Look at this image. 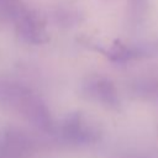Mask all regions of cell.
<instances>
[{"label": "cell", "instance_id": "7a4b0ae2", "mask_svg": "<svg viewBox=\"0 0 158 158\" xmlns=\"http://www.w3.org/2000/svg\"><path fill=\"white\" fill-rule=\"evenodd\" d=\"M80 93L83 98L94 101L109 110L118 111L121 109V99L115 83L101 74H91L86 77L81 85Z\"/></svg>", "mask_w": 158, "mask_h": 158}, {"label": "cell", "instance_id": "9c48e42d", "mask_svg": "<svg viewBox=\"0 0 158 158\" xmlns=\"http://www.w3.org/2000/svg\"><path fill=\"white\" fill-rule=\"evenodd\" d=\"M149 10V0H127V15L132 26L144 22Z\"/></svg>", "mask_w": 158, "mask_h": 158}, {"label": "cell", "instance_id": "5b68a950", "mask_svg": "<svg viewBox=\"0 0 158 158\" xmlns=\"http://www.w3.org/2000/svg\"><path fill=\"white\" fill-rule=\"evenodd\" d=\"M104 54L114 63H128L131 60L149 58L158 54V42L143 43H125L115 41L107 49L102 51Z\"/></svg>", "mask_w": 158, "mask_h": 158}, {"label": "cell", "instance_id": "30bf717a", "mask_svg": "<svg viewBox=\"0 0 158 158\" xmlns=\"http://www.w3.org/2000/svg\"><path fill=\"white\" fill-rule=\"evenodd\" d=\"M23 9L22 0H0V20L14 22Z\"/></svg>", "mask_w": 158, "mask_h": 158}, {"label": "cell", "instance_id": "277c9868", "mask_svg": "<svg viewBox=\"0 0 158 158\" xmlns=\"http://www.w3.org/2000/svg\"><path fill=\"white\" fill-rule=\"evenodd\" d=\"M17 37L32 46H40L48 41V32L44 21L32 10L23 9L14 21Z\"/></svg>", "mask_w": 158, "mask_h": 158}, {"label": "cell", "instance_id": "6da1fadb", "mask_svg": "<svg viewBox=\"0 0 158 158\" xmlns=\"http://www.w3.org/2000/svg\"><path fill=\"white\" fill-rule=\"evenodd\" d=\"M58 138L73 147H89L101 139V130L85 114L75 111L65 115L54 127Z\"/></svg>", "mask_w": 158, "mask_h": 158}, {"label": "cell", "instance_id": "3957f363", "mask_svg": "<svg viewBox=\"0 0 158 158\" xmlns=\"http://www.w3.org/2000/svg\"><path fill=\"white\" fill-rule=\"evenodd\" d=\"M16 112H19L28 123H31L38 131L49 133L54 131V121L49 107L46 101L32 89L27 91L21 102L19 104Z\"/></svg>", "mask_w": 158, "mask_h": 158}, {"label": "cell", "instance_id": "8992f818", "mask_svg": "<svg viewBox=\"0 0 158 158\" xmlns=\"http://www.w3.org/2000/svg\"><path fill=\"white\" fill-rule=\"evenodd\" d=\"M4 158H22L32 153L37 142L27 131L19 127H7L1 135Z\"/></svg>", "mask_w": 158, "mask_h": 158}, {"label": "cell", "instance_id": "8fae6325", "mask_svg": "<svg viewBox=\"0 0 158 158\" xmlns=\"http://www.w3.org/2000/svg\"><path fill=\"white\" fill-rule=\"evenodd\" d=\"M0 158H4V148H2V139L0 136Z\"/></svg>", "mask_w": 158, "mask_h": 158}, {"label": "cell", "instance_id": "ba28073f", "mask_svg": "<svg viewBox=\"0 0 158 158\" xmlns=\"http://www.w3.org/2000/svg\"><path fill=\"white\" fill-rule=\"evenodd\" d=\"M131 93L141 99H149L158 96V78L157 77H143L137 78L130 84Z\"/></svg>", "mask_w": 158, "mask_h": 158}, {"label": "cell", "instance_id": "52a82bcc", "mask_svg": "<svg viewBox=\"0 0 158 158\" xmlns=\"http://www.w3.org/2000/svg\"><path fill=\"white\" fill-rule=\"evenodd\" d=\"M31 88L17 79L0 77V107L16 111L20 101Z\"/></svg>", "mask_w": 158, "mask_h": 158}, {"label": "cell", "instance_id": "7c38bea8", "mask_svg": "<svg viewBox=\"0 0 158 158\" xmlns=\"http://www.w3.org/2000/svg\"><path fill=\"white\" fill-rule=\"evenodd\" d=\"M127 158H146V157H127Z\"/></svg>", "mask_w": 158, "mask_h": 158}]
</instances>
